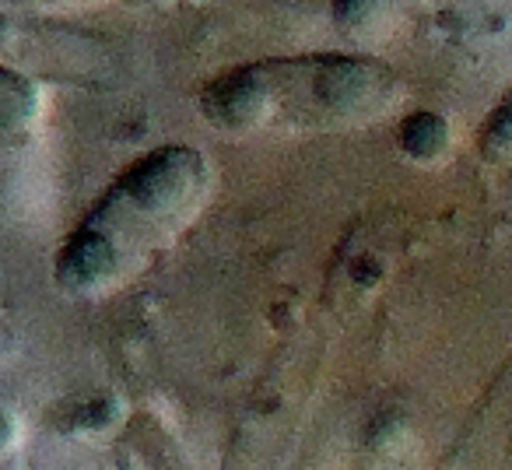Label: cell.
<instances>
[{
	"label": "cell",
	"mask_w": 512,
	"mask_h": 470,
	"mask_svg": "<svg viewBox=\"0 0 512 470\" xmlns=\"http://www.w3.org/2000/svg\"><path fill=\"white\" fill-rule=\"evenodd\" d=\"M414 0H334V22L351 43H379L393 36Z\"/></svg>",
	"instance_id": "cell-3"
},
{
	"label": "cell",
	"mask_w": 512,
	"mask_h": 470,
	"mask_svg": "<svg viewBox=\"0 0 512 470\" xmlns=\"http://www.w3.org/2000/svg\"><path fill=\"white\" fill-rule=\"evenodd\" d=\"M211 186V162L190 144H165L137 158L64 243L53 267L57 285L81 299L127 288L200 218Z\"/></svg>",
	"instance_id": "cell-1"
},
{
	"label": "cell",
	"mask_w": 512,
	"mask_h": 470,
	"mask_svg": "<svg viewBox=\"0 0 512 470\" xmlns=\"http://www.w3.org/2000/svg\"><path fill=\"white\" fill-rule=\"evenodd\" d=\"M484 155L498 165H512V92L502 99V106L491 113L484 127Z\"/></svg>",
	"instance_id": "cell-4"
},
{
	"label": "cell",
	"mask_w": 512,
	"mask_h": 470,
	"mask_svg": "<svg viewBox=\"0 0 512 470\" xmlns=\"http://www.w3.org/2000/svg\"><path fill=\"white\" fill-rule=\"evenodd\" d=\"M400 81L362 57H278L221 74L204 95L225 130H330L383 120Z\"/></svg>",
	"instance_id": "cell-2"
}]
</instances>
